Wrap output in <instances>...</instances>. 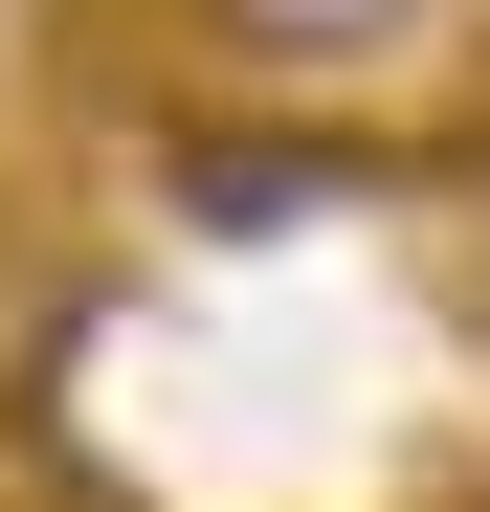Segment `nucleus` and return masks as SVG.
I'll use <instances>...</instances> for the list:
<instances>
[{
	"instance_id": "f03ea898",
	"label": "nucleus",
	"mask_w": 490,
	"mask_h": 512,
	"mask_svg": "<svg viewBox=\"0 0 490 512\" xmlns=\"http://www.w3.org/2000/svg\"><path fill=\"white\" fill-rule=\"evenodd\" d=\"M201 23H223V67H290V90H335V67L424 45V0H201Z\"/></svg>"
},
{
	"instance_id": "f257e3e1",
	"label": "nucleus",
	"mask_w": 490,
	"mask_h": 512,
	"mask_svg": "<svg viewBox=\"0 0 490 512\" xmlns=\"http://www.w3.org/2000/svg\"><path fill=\"white\" fill-rule=\"evenodd\" d=\"M156 179H179V223H223V245H290V223L357 201V156H335V134H223V112H201Z\"/></svg>"
}]
</instances>
